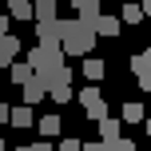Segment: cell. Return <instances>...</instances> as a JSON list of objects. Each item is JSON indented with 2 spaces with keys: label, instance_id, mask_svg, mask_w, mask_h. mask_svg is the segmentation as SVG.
I'll use <instances>...</instances> for the list:
<instances>
[{
  "label": "cell",
  "instance_id": "14",
  "mask_svg": "<svg viewBox=\"0 0 151 151\" xmlns=\"http://www.w3.org/2000/svg\"><path fill=\"white\" fill-rule=\"evenodd\" d=\"M8 76H12V83H20V88H24V83H32V80H36V76H32V68H28V64H20V60H16L12 68H8Z\"/></svg>",
  "mask_w": 151,
  "mask_h": 151
},
{
  "label": "cell",
  "instance_id": "6",
  "mask_svg": "<svg viewBox=\"0 0 151 151\" xmlns=\"http://www.w3.org/2000/svg\"><path fill=\"white\" fill-rule=\"evenodd\" d=\"M131 72H135L139 76V88H151V56L147 52H139V56H131Z\"/></svg>",
  "mask_w": 151,
  "mask_h": 151
},
{
  "label": "cell",
  "instance_id": "2",
  "mask_svg": "<svg viewBox=\"0 0 151 151\" xmlns=\"http://www.w3.org/2000/svg\"><path fill=\"white\" fill-rule=\"evenodd\" d=\"M24 64H28V68H32V76L44 83L48 76H56V72L64 68V52H60L56 44H36V48L28 52V60H24Z\"/></svg>",
  "mask_w": 151,
  "mask_h": 151
},
{
  "label": "cell",
  "instance_id": "8",
  "mask_svg": "<svg viewBox=\"0 0 151 151\" xmlns=\"http://www.w3.org/2000/svg\"><path fill=\"white\" fill-rule=\"evenodd\" d=\"M8 123L24 131V127H32V123H36V111H32V107H24V104H20V107H8Z\"/></svg>",
  "mask_w": 151,
  "mask_h": 151
},
{
  "label": "cell",
  "instance_id": "12",
  "mask_svg": "<svg viewBox=\"0 0 151 151\" xmlns=\"http://www.w3.org/2000/svg\"><path fill=\"white\" fill-rule=\"evenodd\" d=\"M115 139H119V119H111V115L99 119V143H115Z\"/></svg>",
  "mask_w": 151,
  "mask_h": 151
},
{
  "label": "cell",
  "instance_id": "9",
  "mask_svg": "<svg viewBox=\"0 0 151 151\" xmlns=\"http://www.w3.org/2000/svg\"><path fill=\"white\" fill-rule=\"evenodd\" d=\"M20 91H24V107H36L40 99L48 96V91H44V83H40V80H32V83H24Z\"/></svg>",
  "mask_w": 151,
  "mask_h": 151
},
{
  "label": "cell",
  "instance_id": "23",
  "mask_svg": "<svg viewBox=\"0 0 151 151\" xmlns=\"http://www.w3.org/2000/svg\"><path fill=\"white\" fill-rule=\"evenodd\" d=\"M8 36V16H0V40Z\"/></svg>",
  "mask_w": 151,
  "mask_h": 151
},
{
  "label": "cell",
  "instance_id": "13",
  "mask_svg": "<svg viewBox=\"0 0 151 151\" xmlns=\"http://www.w3.org/2000/svg\"><path fill=\"white\" fill-rule=\"evenodd\" d=\"M32 20H36V24L56 20V0H40V4H32Z\"/></svg>",
  "mask_w": 151,
  "mask_h": 151
},
{
  "label": "cell",
  "instance_id": "1",
  "mask_svg": "<svg viewBox=\"0 0 151 151\" xmlns=\"http://www.w3.org/2000/svg\"><path fill=\"white\" fill-rule=\"evenodd\" d=\"M60 52H72V56H88V52H96V32H91L88 20H64Z\"/></svg>",
  "mask_w": 151,
  "mask_h": 151
},
{
  "label": "cell",
  "instance_id": "28",
  "mask_svg": "<svg viewBox=\"0 0 151 151\" xmlns=\"http://www.w3.org/2000/svg\"><path fill=\"white\" fill-rule=\"evenodd\" d=\"M139 151H143V147H139Z\"/></svg>",
  "mask_w": 151,
  "mask_h": 151
},
{
  "label": "cell",
  "instance_id": "19",
  "mask_svg": "<svg viewBox=\"0 0 151 151\" xmlns=\"http://www.w3.org/2000/svg\"><path fill=\"white\" fill-rule=\"evenodd\" d=\"M123 119L127 123H143V104H123Z\"/></svg>",
  "mask_w": 151,
  "mask_h": 151
},
{
  "label": "cell",
  "instance_id": "7",
  "mask_svg": "<svg viewBox=\"0 0 151 151\" xmlns=\"http://www.w3.org/2000/svg\"><path fill=\"white\" fill-rule=\"evenodd\" d=\"M16 56H20V40L8 32V36L0 40V68H12V64H16Z\"/></svg>",
  "mask_w": 151,
  "mask_h": 151
},
{
  "label": "cell",
  "instance_id": "25",
  "mask_svg": "<svg viewBox=\"0 0 151 151\" xmlns=\"http://www.w3.org/2000/svg\"><path fill=\"white\" fill-rule=\"evenodd\" d=\"M0 123H8V104H0Z\"/></svg>",
  "mask_w": 151,
  "mask_h": 151
},
{
  "label": "cell",
  "instance_id": "21",
  "mask_svg": "<svg viewBox=\"0 0 151 151\" xmlns=\"http://www.w3.org/2000/svg\"><path fill=\"white\" fill-rule=\"evenodd\" d=\"M52 151H80V139H64V143H56Z\"/></svg>",
  "mask_w": 151,
  "mask_h": 151
},
{
  "label": "cell",
  "instance_id": "20",
  "mask_svg": "<svg viewBox=\"0 0 151 151\" xmlns=\"http://www.w3.org/2000/svg\"><path fill=\"white\" fill-rule=\"evenodd\" d=\"M88 119H107V104H96V107H88Z\"/></svg>",
  "mask_w": 151,
  "mask_h": 151
},
{
  "label": "cell",
  "instance_id": "4",
  "mask_svg": "<svg viewBox=\"0 0 151 151\" xmlns=\"http://www.w3.org/2000/svg\"><path fill=\"white\" fill-rule=\"evenodd\" d=\"M60 36H64V20H60V16L36 24V40H40V44H56V48H60Z\"/></svg>",
  "mask_w": 151,
  "mask_h": 151
},
{
  "label": "cell",
  "instance_id": "26",
  "mask_svg": "<svg viewBox=\"0 0 151 151\" xmlns=\"http://www.w3.org/2000/svg\"><path fill=\"white\" fill-rule=\"evenodd\" d=\"M16 151H32V143H24V147H16Z\"/></svg>",
  "mask_w": 151,
  "mask_h": 151
},
{
  "label": "cell",
  "instance_id": "11",
  "mask_svg": "<svg viewBox=\"0 0 151 151\" xmlns=\"http://www.w3.org/2000/svg\"><path fill=\"white\" fill-rule=\"evenodd\" d=\"M104 104V91H99V83H88V88H80V107L88 111V107Z\"/></svg>",
  "mask_w": 151,
  "mask_h": 151
},
{
  "label": "cell",
  "instance_id": "5",
  "mask_svg": "<svg viewBox=\"0 0 151 151\" xmlns=\"http://www.w3.org/2000/svg\"><path fill=\"white\" fill-rule=\"evenodd\" d=\"M88 24H91V32H96V40H99V36L115 40V36H119V32H123V28H119V20H115V16H104V12H99L96 20H88Z\"/></svg>",
  "mask_w": 151,
  "mask_h": 151
},
{
  "label": "cell",
  "instance_id": "18",
  "mask_svg": "<svg viewBox=\"0 0 151 151\" xmlns=\"http://www.w3.org/2000/svg\"><path fill=\"white\" fill-rule=\"evenodd\" d=\"M115 20H119V28H123V24H139V20H143V12H139V4H127Z\"/></svg>",
  "mask_w": 151,
  "mask_h": 151
},
{
  "label": "cell",
  "instance_id": "15",
  "mask_svg": "<svg viewBox=\"0 0 151 151\" xmlns=\"http://www.w3.org/2000/svg\"><path fill=\"white\" fill-rule=\"evenodd\" d=\"M76 12H80V20H96L104 8H99V0H76Z\"/></svg>",
  "mask_w": 151,
  "mask_h": 151
},
{
  "label": "cell",
  "instance_id": "3",
  "mask_svg": "<svg viewBox=\"0 0 151 151\" xmlns=\"http://www.w3.org/2000/svg\"><path fill=\"white\" fill-rule=\"evenodd\" d=\"M44 91L56 99V104H68V99H72V72H68V64H64L56 76H48V80H44Z\"/></svg>",
  "mask_w": 151,
  "mask_h": 151
},
{
  "label": "cell",
  "instance_id": "27",
  "mask_svg": "<svg viewBox=\"0 0 151 151\" xmlns=\"http://www.w3.org/2000/svg\"><path fill=\"white\" fill-rule=\"evenodd\" d=\"M0 151H8V143H4V139H0Z\"/></svg>",
  "mask_w": 151,
  "mask_h": 151
},
{
  "label": "cell",
  "instance_id": "24",
  "mask_svg": "<svg viewBox=\"0 0 151 151\" xmlns=\"http://www.w3.org/2000/svg\"><path fill=\"white\" fill-rule=\"evenodd\" d=\"M32 151H52V143H44V139H40V143H32Z\"/></svg>",
  "mask_w": 151,
  "mask_h": 151
},
{
  "label": "cell",
  "instance_id": "22",
  "mask_svg": "<svg viewBox=\"0 0 151 151\" xmlns=\"http://www.w3.org/2000/svg\"><path fill=\"white\" fill-rule=\"evenodd\" d=\"M80 151H107L104 143H80Z\"/></svg>",
  "mask_w": 151,
  "mask_h": 151
},
{
  "label": "cell",
  "instance_id": "17",
  "mask_svg": "<svg viewBox=\"0 0 151 151\" xmlns=\"http://www.w3.org/2000/svg\"><path fill=\"white\" fill-rule=\"evenodd\" d=\"M40 135H44V139L60 135V115H40Z\"/></svg>",
  "mask_w": 151,
  "mask_h": 151
},
{
  "label": "cell",
  "instance_id": "16",
  "mask_svg": "<svg viewBox=\"0 0 151 151\" xmlns=\"http://www.w3.org/2000/svg\"><path fill=\"white\" fill-rule=\"evenodd\" d=\"M8 16L12 20H32V4L28 0H8Z\"/></svg>",
  "mask_w": 151,
  "mask_h": 151
},
{
  "label": "cell",
  "instance_id": "10",
  "mask_svg": "<svg viewBox=\"0 0 151 151\" xmlns=\"http://www.w3.org/2000/svg\"><path fill=\"white\" fill-rule=\"evenodd\" d=\"M104 60H96V56H83V80L88 83H96V80H104Z\"/></svg>",
  "mask_w": 151,
  "mask_h": 151
}]
</instances>
